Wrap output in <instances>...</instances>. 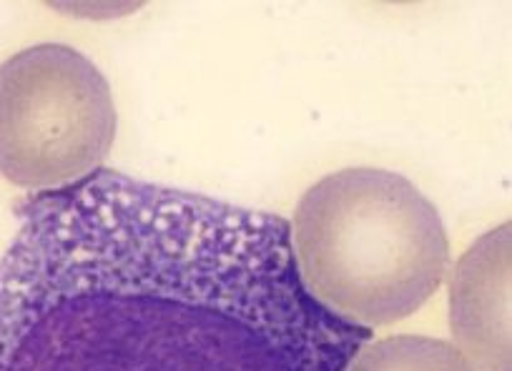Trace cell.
Masks as SVG:
<instances>
[{"mask_svg":"<svg viewBox=\"0 0 512 371\" xmlns=\"http://www.w3.org/2000/svg\"><path fill=\"white\" fill-rule=\"evenodd\" d=\"M367 341L287 221L113 171L36 201L0 259V371H342Z\"/></svg>","mask_w":512,"mask_h":371,"instance_id":"6da1fadb","label":"cell"},{"mask_svg":"<svg viewBox=\"0 0 512 371\" xmlns=\"http://www.w3.org/2000/svg\"><path fill=\"white\" fill-rule=\"evenodd\" d=\"M289 241L309 296L367 331L417 314L450 266L440 211L410 178L382 168H342L314 183Z\"/></svg>","mask_w":512,"mask_h":371,"instance_id":"7a4b0ae2","label":"cell"},{"mask_svg":"<svg viewBox=\"0 0 512 371\" xmlns=\"http://www.w3.org/2000/svg\"><path fill=\"white\" fill-rule=\"evenodd\" d=\"M118 118L106 76L63 43L0 66V173L28 191L68 189L106 161Z\"/></svg>","mask_w":512,"mask_h":371,"instance_id":"3957f363","label":"cell"},{"mask_svg":"<svg viewBox=\"0 0 512 371\" xmlns=\"http://www.w3.org/2000/svg\"><path fill=\"white\" fill-rule=\"evenodd\" d=\"M510 231V221L487 231L470 246L452 274V339L475 371H512Z\"/></svg>","mask_w":512,"mask_h":371,"instance_id":"277c9868","label":"cell"},{"mask_svg":"<svg viewBox=\"0 0 512 371\" xmlns=\"http://www.w3.org/2000/svg\"><path fill=\"white\" fill-rule=\"evenodd\" d=\"M342 371H475L455 344L432 336L367 341Z\"/></svg>","mask_w":512,"mask_h":371,"instance_id":"5b68a950","label":"cell"}]
</instances>
